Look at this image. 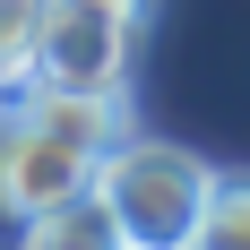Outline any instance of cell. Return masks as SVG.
<instances>
[{
	"mask_svg": "<svg viewBox=\"0 0 250 250\" xmlns=\"http://www.w3.org/2000/svg\"><path fill=\"white\" fill-rule=\"evenodd\" d=\"M129 129L121 95H61V86H26L0 104V233H26L52 199H69L95 181V155Z\"/></svg>",
	"mask_w": 250,
	"mask_h": 250,
	"instance_id": "6da1fadb",
	"label": "cell"
},
{
	"mask_svg": "<svg viewBox=\"0 0 250 250\" xmlns=\"http://www.w3.org/2000/svg\"><path fill=\"white\" fill-rule=\"evenodd\" d=\"M207 181L216 164L173 138H112L95 155V190L121 225V250H190L199 242V216H207Z\"/></svg>",
	"mask_w": 250,
	"mask_h": 250,
	"instance_id": "7a4b0ae2",
	"label": "cell"
},
{
	"mask_svg": "<svg viewBox=\"0 0 250 250\" xmlns=\"http://www.w3.org/2000/svg\"><path fill=\"white\" fill-rule=\"evenodd\" d=\"M129 61H138V26H121L95 0H43V35H35V69L26 86H61V95H121Z\"/></svg>",
	"mask_w": 250,
	"mask_h": 250,
	"instance_id": "3957f363",
	"label": "cell"
},
{
	"mask_svg": "<svg viewBox=\"0 0 250 250\" xmlns=\"http://www.w3.org/2000/svg\"><path fill=\"white\" fill-rule=\"evenodd\" d=\"M26 242L35 250H121V225H112L104 190L86 181V190H69V199H52L43 216L26 225Z\"/></svg>",
	"mask_w": 250,
	"mask_h": 250,
	"instance_id": "277c9868",
	"label": "cell"
},
{
	"mask_svg": "<svg viewBox=\"0 0 250 250\" xmlns=\"http://www.w3.org/2000/svg\"><path fill=\"white\" fill-rule=\"evenodd\" d=\"M199 242H216V250H250V173H216V181H207Z\"/></svg>",
	"mask_w": 250,
	"mask_h": 250,
	"instance_id": "5b68a950",
	"label": "cell"
},
{
	"mask_svg": "<svg viewBox=\"0 0 250 250\" xmlns=\"http://www.w3.org/2000/svg\"><path fill=\"white\" fill-rule=\"evenodd\" d=\"M35 35H43V0H0V86H26Z\"/></svg>",
	"mask_w": 250,
	"mask_h": 250,
	"instance_id": "8992f818",
	"label": "cell"
},
{
	"mask_svg": "<svg viewBox=\"0 0 250 250\" xmlns=\"http://www.w3.org/2000/svg\"><path fill=\"white\" fill-rule=\"evenodd\" d=\"M95 9H112V18L138 26V35H147V18H155V0H95Z\"/></svg>",
	"mask_w": 250,
	"mask_h": 250,
	"instance_id": "52a82bcc",
	"label": "cell"
},
{
	"mask_svg": "<svg viewBox=\"0 0 250 250\" xmlns=\"http://www.w3.org/2000/svg\"><path fill=\"white\" fill-rule=\"evenodd\" d=\"M0 95H9V86H0Z\"/></svg>",
	"mask_w": 250,
	"mask_h": 250,
	"instance_id": "ba28073f",
	"label": "cell"
}]
</instances>
